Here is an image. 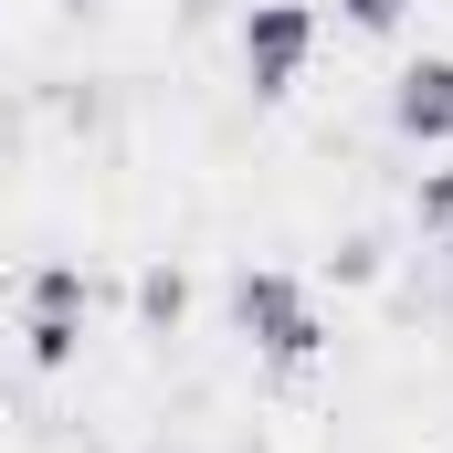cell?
Here are the masks:
<instances>
[{"instance_id": "cell-4", "label": "cell", "mask_w": 453, "mask_h": 453, "mask_svg": "<svg viewBox=\"0 0 453 453\" xmlns=\"http://www.w3.org/2000/svg\"><path fill=\"white\" fill-rule=\"evenodd\" d=\"M380 116H390L401 148H443V137H453V53H411V64L390 74Z\"/></svg>"}, {"instance_id": "cell-5", "label": "cell", "mask_w": 453, "mask_h": 453, "mask_svg": "<svg viewBox=\"0 0 453 453\" xmlns=\"http://www.w3.org/2000/svg\"><path fill=\"white\" fill-rule=\"evenodd\" d=\"M411 232H422V253L453 242V169H422L411 180Z\"/></svg>"}, {"instance_id": "cell-6", "label": "cell", "mask_w": 453, "mask_h": 453, "mask_svg": "<svg viewBox=\"0 0 453 453\" xmlns=\"http://www.w3.org/2000/svg\"><path fill=\"white\" fill-rule=\"evenodd\" d=\"M137 317H148V327H180V317H190V274H180V264H148V274H137Z\"/></svg>"}, {"instance_id": "cell-3", "label": "cell", "mask_w": 453, "mask_h": 453, "mask_svg": "<svg viewBox=\"0 0 453 453\" xmlns=\"http://www.w3.org/2000/svg\"><path fill=\"white\" fill-rule=\"evenodd\" d=\"M232 53H242V85L274 106V96H296V74L317 64V11H306V0H242Z\"/></svg>"}, {"instance_id": "cell-2", "label": "cell", "mask_w": 453, "mask_h": 453, "mask_svg": "<svg viewBox=\"0 0 453 453\" xmlns=\"http://www.w3.org/2000/svg\"><path fill=\"white\" fill-rule=\"evenodd\" d=\"M85 317H96V274L85 264H32L21 274V358L32 369H74L85 358Z\"/></svg>"}, {"instance_id": "cell-7", "label": "cell", "mask_w": 453, "mask_h": 453, "mask_svg": "<svg viewBox=\"0 0 453 453\" xmlns=\"http://www.w3.org/2000/svg\"><path fill=\"white\" fill-rule=\"evenodd\" d=\"M338 21H348V32H401L411 0H338Z\"/></svg>"}, {"instance_id": "cell-1", "label": "cell", "mask_w": 453, "mask_h": 453, "mask_svg": "<svg viewBox=\"0 0 453 453\" xmlns=\"http://www.w3.org/2000/svg\"><path fill=\"white\" fill-rule=\"evenodd\" d=\"M232 327L264 348L274 369H317V358H327V317H317V296H306L285 264H242V274H232Z\"/></svg>"}]
</instances>
